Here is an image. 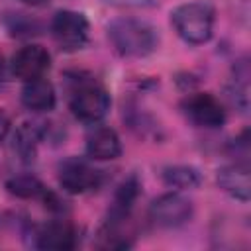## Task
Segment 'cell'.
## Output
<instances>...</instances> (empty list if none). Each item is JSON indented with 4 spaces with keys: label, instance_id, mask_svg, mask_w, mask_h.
Listing matches in <instances>:
<instances>
[{
    "label": "cell",
    "instance_id": "obj_12",
    "mask_svg": "<svg viewBox=\"0 0 251 251\" xmlns=\"http://www.w3.org/2000/svg\"><path fill=\"white\" fill-rule=\"evenodd\" d=\"M122 153V141L118 133L108 127L94 124V127L86 135V155L92 161H112L120 157Z\"/></svg>",
    "mask_w": 251,
    "mask_h": 251
},
{
    "label": "cell",
    "instance_id": "obj_16",
    "mask_svg": "<svg viewBox=\"0 0 251 251\" xmlns=\"http://www.w3.org/2000/svg\"><path fill=\"white\" fill-rule=\"evenodd\" d=\"M163 180L167 186L176 188V190H186V188H194L200 184L202 176L198 173V169L188 167V165H173V167H165L161 173Z\"/></svg>",
    "mask_w": 251,
    "mask_h": 251
},
{
    "label": "cell",
    "instance_id": "obj_5",
    "mask_svg": "<svg viewBox=\"0 0 251 251\" xmlns=\"http://www.w3.org/2000/svg\"><path fill=\"white\" fill-rule=\"evenodd\" d=\"M49 29L55 43L65 51H76L88 41V20L75 10H59L51 20Z\"/></svg>",
    "mask_w": 251,
    "mask_h": 251
},
{
    "label": "cell",
    "instance_id": "obj_17",
    "mask_svg": "<svg viewBox=\"0 0 251 251\" xmlns=\"http://www.w3.org/2000/svg\"><path fill=\"white\" fill-rule=\"evenodd\" d=\"M8 29L12 31V35L24 37V35H33L39 29V24L35 20H29L24 14H16L8 18Z\"/></svg>",
    "mask_w": 251,
    "mask_h": 251
},
{
    "label": "cell",
    "instance_id": "obj_20",
    "mask_svg": "<svg viewBox=\"0 0 251 251\" xmlns=\"http://www.w3.org/2000/svg\"><path fill=\"white\" fill-rule=\"evenodd\" d=\"M8 73H10V67L4 63V59L0 57V86L8 80Z\"/></svg>",
    "mask_w": 251,
    "mask_h": 251
},
{
    "label": "cell",
    "instance_id": "obj_4",
    "mask_svg": "<svg viewBox=\"0 0 251 251\" xmlns=\"http://www.w3.org/2000/svg\"><path fill=\"white\" fill-rule=\"evenodd\" d=\"M59 186L69 194H88L102 186L104 173L92 163V159L69 157L57 169Z\"/></svg>",
    "mask_w": 251,
    "mask_h": 251
},
{
    "label": "cell",
    "instance_id": "obj_13",
    "mask_svg": "<svg viewBox=\"0 0 251 251\" xmlns=\"http://www.w3.org/2000/svg\"><path fill=\"white\" fill-rule=\"evenodd\" d=\"M218 184L224 192H227L229 196L247 202L249 194H251V184H249V165L243 161H235L231 165H226L222 169H218Z\"/></svg>",
    "mask_w": 251,
    "mask_h": 251
},
{
    "label": "cell",
    "instance_id": "obj_19",
    "mask_svg": "<svg viewBox=\"0 0 251 251\" xmlns=\"http://www.w3.org/2000/svg\"><path fill=\"white\" fill-rule=\"evenodd\" d=\"M10 127H12V122H10L8 114H6L4 110H0V143H2V141L8 137Z\"/></svg>",
    "mask_w": 251,
    "mask_h": 251
},
{
    "label": "cell",
    "instance_id": "obj_14",
    "mask_svg": "<svg viewBox=\"0 0 251 251\" xmlns=\"http://www.w3.org/2000/svg\"><path fill=\"white\" fill-rule=\"evenodd\" d=\"M20 98H22V104L31 112H49L57 104L55 88L45 76L24 82Z\"/></svg>",
    "mask_w": 251,
    "mask_h": 251
},
{
    "label": "cell",
    "instance_id": "obj_7",
    "mask_svg": "<svg viewBox=\"0 0 251 251\" xmlns=\"http://www.w3.org/2000/svg\"><path fill=\"white\" fill-rule=\"evenodd\" d=\"M149 218L159 227H178L192 218V202L180 192H165L149 206Z\"/></svg>",
    "mask_w": 251,
    "mask_h": 251
},
{
    "label": "cell",
    "instance_id": "obj_2",
    "mask_svg": "<svg viewBox=\"0 0 251 251\" xmlns=\"http://www.w3.org/2000/svg\"><path fill=\"white\" fill-rule=\"evenodd\" d=\"M171 22L180 39L190 45H200L212 37L214 10L206 2H186L173 10Z\"/></svg>",
    "mask_w": 251,
    "mask_h": 251
},
{
    "label": "cell",
    "instance_id": "obj_21",
    "mask_svg": "<svg viewBox=\"0 0 251 251\" xmlns=\"http://www.w3.org/2000/svg\"><path fill=\"white\" fill-rule=\"evenodd\" d=\"M22 2H25V4H29V6H47L49 4V0H22Z\"/></svg>",
    "mask_w": 251,
    "mask_h": 251
},
{
    "label": "cell",
    "instance_id": "obj_10",
    "mask_svg": "<svg viewBox=\"0 0 251 251\" xmlns=\"http://www.w3.org/2000/svg\"><path fill=\"white\" fill-rule=\"evenodd\" d=\"M139 178L135 175L127 176L114 192V198H112V204L108 208V214H106V220H104V226L102 227H112V229H124V226L129 222V216H131V208L139 196Z\"/></svg>",
    "mask_w": 251,
    "mask_h": 251
},
{
    "label": "cell",
    "instance_id": "obj_9",
    "mask_svg": "<svg viewBox=\"0 0 251 251\" xmlns=\"http://www.w3.org/2000/svg\"><path fill=\"white\" fill-rule=\"evenodd\" d=\"M49 67H51L49 51L35 43H29V45H24L22 49H18L10 61V73L24 82L45 76Z\"/></svg>",
    "mask_w": 251,
    "mask_h": 251
},
{
    "label": "cell",
    "instance_id": "obj_1",
    "mask_svg": "<svg viewBox=\"0 0 251 251\" xmlns=\"http://www.w3.org/2000/svg\"><path fill=\"white\" fill-rule=\"evenodd\" d=\"M108 39L122 57H145L157 47V29L137 18H118L108 24Z\"/></svg>",
    "mask_w": 251,
    "mask_h": 251
},
{
    "label": "cell",
    "instance_id": "obj_18",
    "mask_svg": "<svg viewBox=\"0 0 251 251\" xmlns=\"http://www.w3.org/2000/svg\"><path fill=\"white\" fill-rule=\"evenodd\" d=\"M106 2L114 6H124V8H145L153 4V0H106Z\"/></svg>",
    "mask_w": 251,
    "mask_h": 251
},
{
    "label": "cell",
    "instance_id": "obj_3",
    "mask_svg": "<svg viewBox=\"0 0 251 251\" xmlns=\"http://www.w3.org/2000/svg\"><path fill=\"white\" fill-rule=\"evenodd\" d=\"M69 108L78 122L94 126L106 118L110 110V94L94 80H76L69 96Z\"/></svg>",
    "mask_w": 251,
    "mask_h": 251
},
{
    "label": "cell",
    "instance_id": "obj_15",
    "mask_svg": "<svg viewBox=\"0 0 251 251\" xmlns=\"http://www.w3.org/2000/svg\"><path fill=\"white\" fill-rule=\"evenodd\" d=\"M45 135V126L41 122H25L14 133V151L24 163H31L37 153V145Z\"/></svg>",
    "mask_w": 251,
    "mask_h": 251
},
{
    "label": "cell",
    "instance_id": "obj_8",
    "mask_svg": "<svg viewBox=\"0 0 251 251\" xmlns=\"http://www.w3.org/2000/svg\"><path fill=\"white\" fill-rule=\"evenodd\" d=\"M6 190L22 200H41L45 208L51 212L63 214L67 210L65 202L59 198L57 192H53L49 186H45L37 176L33 175H14L6 180Z\"/></svg>",
    "mask_w": 251,
    "mask_h": 251
},
{
    "label": "cell",
    "instance_id": "obj_11",
    "mask_svg": "<svg viewBox=\"0 0 251 251\" xmlns=\"http://www.w3.org/2000/svg\"><path fill=\"white\" fill-rule=\"evenodd\" d=\"M78 241L76 227L69 220H51L39 226L33 231V245L37 249H53V251H69L75 249Z\"/></svg>",
    "mask_w": 251,
    "mask_h": 251
},
{
    "label": "cell",
    "instance_id": "obj_6",
    "mask_svg": "<svg viewBox=\"0 0 251 251\" xmlns=\"http://www.w3.org/2000/svg\"><path fill=\"white\" fill-rule=\"evenodd\" d=\"M184 116L198 127L216 129L226 124V108L210 92H194L188 94L180 104Z\"/></svg>",
    "mask_w": 251,
    "mask_h": 251
}]
</instances>
